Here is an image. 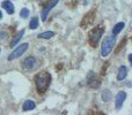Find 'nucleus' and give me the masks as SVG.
I'll return each instance as SVG.
<instances>
[{"mask_svg": "<svg viewBox=\"0 0 132 115\" xmlns=\"http://www.w3.org/2000/svg\"><path fill=\"white\" fill-rule=\"evenodd\" d=\"M23 65H24V68H26V69L31 70V69H34L35 65H36V60H35V58L29 57V58H27V59L24 60Z\"/></svg>", "mask_w": 132, "mask_h": 115, "instance_id": "obj_7", "label": "nucleus"}, {"mask_svg": "<svg viewBox=\"0 0 132 115\" xmlns=\"http://www.w3.org/2000/svg\"><path fill=\"white\" fill-rule=\"evenodd\" d=\"M53 32L52 31H45V32H42V34L38 35L39 38H43V39H50L51 37H53Z\"/></svg>", "mask_w": 132, "mask_h": 115, "instance_id": "obj_12", "label": "nucleus"}, {"mask_svg": "<svg viewBox=\"0 0 132 115\" xmlns=\"http://www.w3.org/2000/svg\"><path fill=\"white\" fill-rule=\"evenodd\" d=\"M23 34H24V30H22V31H21V32H19V34H18V35H16V36H15V38H14L13 40H12V43H11V46H14V45H15V44L18 43L19 40H20V38H22Z\"/></svg>", "mask_w": 132, "mask_h": 115, "instance_id": "obj_13", "label": "nucleus"}, {"mask_svg": "<svg viewBox=\"0 0 132 115\" xmlns=\"http://www.w3.org/2000/svg\"><path fill=\"white\" fill-rule=\"evenodd\" d=\"M115 41H116L115 36H108L104 38V40H103V43H102V50H101V55H102L103 58L109 55V53L111 52L112 47H114V45H115Z\"/></svg>", "mask_w": 132, "mask_h": 115, "instance_id": "obj_2", "label": "nucleus"}, {"mask_svg": "<svg viewBox=\"0 0 132 115\" xmlns=\"http://www.w3.org/2000/svg\"><path fill=\"white\" fill-rule=\"evenodd\" d=\"M20 15H21V17H22V18H27L28 16H29V9H28V8H23V9H21Z\"/></svg>", "mask_w": 132, "mask_h": 115, "instance_id": "obj_16", "label": "nucleus"}, {"mask_svg": "<svg viewBox=\"0 0 132 115\" xmlns=\"http://www.w3.org/2000/svg\"><path fill=\"white\" fill-rule=\"evenodd\" d=\"M124 27H125V24H124L123 22H119V23H117V24L114 27V29H112V34H114V36H116V35H118L119 32H121L122 30L124 29Z\"/></svg>", "mask_w": 132, "mask_h": 115, "instance_id": "obj_11", "label": "nucleus"}, {"mask_svg": "<svg viewBox=\"0 0 132 115\" xmlns=\"http://www.w3.org/2000/svg\"><path fill=\"white\" fill-rule=\"evenodd\" d=\"M30 29H36L37 27H38V18L37 17H34L31 18V21H30V24H29Z\"/></svg>", "mask_w": 132, "mask_h": 115, "instance_id": "obj_14", "label": "nucleus"}, {"mask_svg": "<svg viewBox=\"0 0 132 115\" xmlns=\"http://www.w3.org/2000/svg\"><path fill=\"white\" fill-rule=\"evenodd\" d=\"M2 17V14H1V11H0V18Z\"/></svg>", "mask_w": 132, "mask_h": 115, "instance_id": "obj_17", "label": "nucleus"}, {"mask_svg": "<svg viewBox=\"0 0 132 115\" xmlns=\"http://www.w3.org/2000/svg\"><path fill=\"white\" fill-rule=\"evenodd\" d=\"M28 44L24 43V44H21V45H19L18 47H16V50H14L13 52H12V54L8 57V60L12 61V60H15V59H18L19 57H21V55L23 54V53L26 52V51L28 50Z\"/></svg>", "mask_w": 132, "mask_h": 115, "instance_id": "obj_4", "label": "nucleus"}, {"mask_svg": "<svg viewBox=\"0 0 132 115\" xmlns=\"http://www.w3.org/2000/svg\"><path fill=\"white\" fill-rule=\"evenodd\" d=\"M126 75H128V68H126L125 66H122V67H119L118 75H117V79H118V81H123V79H125Z\"/></svg>", "mask_w": 132, "mask_h": 115, "instance_id": "obj_8", "label": "nucleus"}, {"mask_svg": "<svg viewBox=\"0 0 132 115\" xmlns=\"http://www.w3.org/2000/svg\"><path fill=\"white\" fill-rule=\"evenodd\" d=\"M2 8L6 9V12L8 14H14V5L12 4L11 1H8V0H6V1H4L1 4Z\"/></svg>", "mask_w": 132, "mask_h": 115, "instance_id": "obj_9", "label": "nucleus"}, {"mask_svg": "<svg viewBox=\"0 0 132 115\" xmlns=\"http://www.w3.org/2000/svg\"><path fill=\"white\" fill-rule=\"evenodd\" d=\"M126 98V93L124 91H121V92L117 93L116 96V99H115V105H116V108L119 109L122 106H123V102Z\"/></svg>", "mask_w": 132, "mask_h": 115, "instance_id": "obj_6", "label": "nucleus"}, {"mask_svg": "<svg viewBox=\"0 0 132 115\" xmlns=\"http://www.w3.org/2000/svg\"><path fill=\"white\" fill-rule=\"evenodd\" d=\"M35 107H36V104H35L32 100H27V101H24V104H23L22 109L24 112H28V111H32Z\"/></svg>", "mask_w": 132, "mask_h": 115, "instance_id": "obj_10", "label": "nucleus"}, {"mask_svg": "<svg viewBox=\"0 0 132 115\" xmlns=\"http://www.w3.org/2000/svg\"><path fill=\"white\" fill-rule=\"evenodd\" d=\"M103 32H104V28L102 27H96L95 29H93L89 32V44H90L93 47H95L97 45L100 38L102 37Z\"/></svg>", "mask_w": 132, "mask_h": 115, "instance_id": "obj_3", "label": "nucleus"}, {"mask_svg": "<svg viewBox=\"0 0 132 115\" xmlns=\"http://www.w3.org/2000/svg\"><path fill=\"white\" fill-rule=\"evenodd\" d=\"M57 4H58V0H51V1H49V4L46 5L45 8L43 9V12H42V20H43L44 22H45L46 18H48V15L51 12V9H52Z\"/></svg>", "mask_w": 132, "mask_h": 115, "instance_id": "obj_5", "label": "nucleus"}, {"mask_svg": "<svg viewBox=\"0 0 132 115\" xmlns=\"http://www.w3.org/2000/svg\"><path fill=\"white\" fill-rule=\"evenodd\" d=\"M102 98H103V100H104V101H109L110 98H111V93H110V91H109V90L103 91V93H102Z\"/></svg>", "mask_w": 132, "mask_h": 115, "instance_id": "obj_15", "label": "nucleus"}, {"mask_svg": "<svg viewBox=\"0 0 132 115\" xmlns=\"http://www.w3.org/2000/svg\"><path fill=\"white\" fill-rule=\"evenodd\" d=\"M51 75L48 71H42L35 76V84L38 93H45L50 86Z\"/></svg>", "mask_w": 132, "mask_h": 115, "instance_id": "obj_1", "label": "nucleus"}]
</instances>
